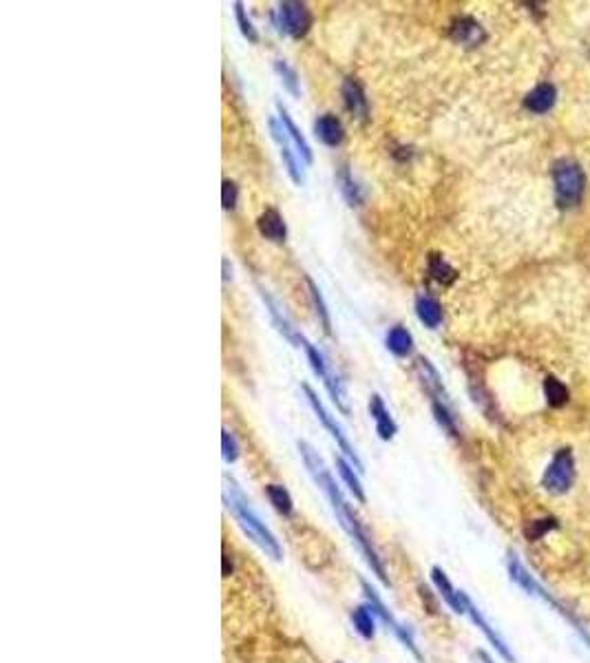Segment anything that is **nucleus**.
Here are the masks:
<instances>
[{
    "mask_svg": "<svg viewBox=\"0 0 590 663\" xmlns=\"http://www.w3.org/2000/svg\"><path fill=\"white\" fill-rule=\"evenodd\" d=\"M339 663H341V661H339Z\"/></svg>",
    "mask_w": 590,
    "mask_h": 663,
    "instance_id": "38",
    "label": "nucleus"
},
{
    "mask_svg": "<svg viewBox=\"0 0 590 663\" xmlns=\"http://www.w3.org/2000/svg\"><path fill=\"white\" fill-rule=\"evenodd\" d=\"M352 624L356 628V633L363 639H374L376 635V624H374V613L370 606H358L352 610Z\"/></svg>",
    "mask_w": 590,
    "mask_h": 663,
    "instance_id": "23",
    "label": "nucleus"
},
{
    "mask_svg": "<svg viewBox=\"0 0 590 663\" xmlns=\"http://www.w3.org/2000/svg\"><path fill=\"white\" fill-rule=\"evenodd\" d=\"M429 272H431V277L442 281V283H449V281H453V277H456V272L447 266V261L442 259L440 255H431L429 257Z\"/></svg>",
    "mask_w": 590,
    "mask_h": 663,
    "instance_id": "30",
    "label": "nucleus"
},
{
    "mask_svg": "<svg viewBox=\"0 0 590 663\" xmlns=\"http://www.w3.org/2000/svg\"><path fill=\"white\" fill-rule=\"evenodd\" d=\"M299 454H301V458H303V462H305V467H308L310 476L314 478V482L319 484L325 496H328V500H330V504H332V511L336 513V518H339L341 526L347 531V535H350V538L358 544V549H361V553H363V557L367 560V564H370V568L374 571V575H376L385 586H389L385 566H383V562H381V557H378L372 540L367 538V533H365V529H363L361 520L356 518V513L350 509V504L345 502L341 489L336 487L332 473H330L328 467H325V462H323V458L319 456V451H316L312 445H308V442L299 440Z\"/></svg>",
    "mask_w": 590,
    "mask_h": 663,
    "instance_id": "1",
    "label": "nucleus"
},
{
    "mask_svg": "<svg viewBox=\"0 0 590 663\" xmlns=\"http://www.w3.org/2000/svg\"><path fill=\"white\" fill-rule=\"evenodd\" d=\"M361 588H363V593H365V599H367V606H370V610H372V613L376 615V617H381V622L389 628V630H392V633L398 637V641H400V644H403L409 652H412V655L418 659V661H423V655H420V650H418V646H416V641H414V635L412 633H409V630L403 626V624H400L398 622V619L392 615V613H389V610H387V606L383 604V599L381 597H378V593L374 591V588L370 586V584H367L365 580H361Z\"/></svg>",
    "mask_w": 590,
    "mask_h": 663,
    "instance_id": "4",
    "label": "nucleus"
},
{
    "mask_svg": "<svg viewBox=\"0 0 590 663\" xmlns=\"http://www.w3.org/2000/svg\"><path fill=\"white\" fill-rule=\"evenodd\" d=\"M230 272H233V270H228V259H224V281H228L230 277H233Z\"/></svg>",
    "mask_w": 590,
    "mask_h": 663,
    "instance_id": "37",
    "label": "nucleus"
},
{
    "mask_svg": "<svg viewBox=\"0 0 590 663\" xmlns=\"http://www.w3.org/2000/svg\"><path fill=\"white\" fill-rule=\"evenodd\" d=\"M336 467H339V473H341V478H343V482L347 484V489H350V493H352V496L358 500V502H361V504H365V491H363V487H361V480H358V476H356V473H354V465H352V462H347L345 458H336Z\"/></svg>",
    "mask_w": 590,
    "mask_h": 663,
    "instance_id": "24",
    "label": "nucleus"
},
{
    "mask_svg": "<svg viewBox=\"0 0 590 663\" xmlns=\"http://www.w3.org/2000/svg\"><path fill=\"white\" fill-rule=\"evenodd\" d=\"M277 111H279V120H281V124H283V129H286L288 138H290V140L294 142V146H297V149H299V153H301V157H303V160L308 162V164H312L314 155H312V149H310V144H308V140L303 138V133L299 131V126L294 124V120L290 118L288 109L283 107L281 102H277Z\"/></svg>",
    "mask_w": 590,
    "mask_h": 663,
    "instance_id": "16",
    "label": "nucleus"
},
{
    "mask_svg": "<svg viewBox=\"0 0 590 663\" xmlns=\"http://www.w3.org/2000/svg\"><path fill=\"white\" fill-rule=\"evenodd\" d=\"M275 71H277V76L281 78L283 87H286L294 98H299L301 96V84H299L297 71H294L286 60H275Z\"/></svg>",
    "mask_w": 590,
    "mask_h": 663,
    "instance_id": "27",
    "label": "nucleus"
},
{
    "mask_svg": "<svg viewBox=\"0 0 590 663\" xmlns=\"http://www.w3.org/2000/svg\"><path fill=\"white\" fill-rule=\"evenodd\" d=\"M279 29L283 34H288L292 38H301L310 31L312 25V14L305 3H297V0H286V3L279 5Z\"/></svg>",
    "mask_w": 590,
    "mask_h": 663,
    "instance_id": "6",
    "label": "nucleus"
},
{
    "mask_svg": "<svg viewBox=\"0 0 590 663\" xmlns=\"http://www.w3.org/2000/svg\"><path fill=\"white\" fill-rule=\"evenodd\" d=\"M266 496L270 500V504L275 507L281 515H292L294 511V502H292V496L288 493L286 487H281V484H268L266 487Z\"/></svg>",
    "mask_w": 590,
    "mask_h": 663,
    "instance_id": "25",
    "label": "nucleus"
},
{
    "mask_svg": "<svg viewBox=\"0 0 590 663\" xmlns=\"http://www.w3.org/2000/svg\"><path fill=\"white\" fill-rule=\"evenodd\" d=\"M237 199H239L237 184L230 180H224V184H221V206H224L226 210H233L237 206Z\"/></svg>",
    "mask_w": 590,
    "mask_h": 663,
    "instance_id": "34",
    "label": "nucleus"
},
{
    "mask_svg": "<svg viewBox=\"0 0 590 663\" xmlns=\"http://www.w3.org/2000/svg\"><path fill=\"white\" fill-rule=\"evenodd\" d=\"M416 314H418V319L431 330H436L442 323V308L434 297H420L416 301Z\"/></svg>",
    "mask_w": 590,
    "mask_h": 663,
    "instance_id": "22",
    "label": "nucleus"
},
{
    "mask_svg": "<svg viewBox=\"0 0 590 663\" xmlns=\"http://www.w3.org/2000/svg\"><path fill=\"white\" fill-rule=\"evenodd\" d=\"M303 392H305V396H308V403H310V407L314 409L316 418L321 420V425H323L325 429H328V434H330V436H332V438L336 440V445H339V449H341L343 454L347 456V460L352 462V465H354V469H356V471H363V462H361V458H358L356 449L352 447V442L347 440V436L343 434L341 425L336 423V420H334V418L330 416V412H328V409L323 407V403L319 401V396H316V392H314V389H312L310 385H305V383H303Z\"/></svg>",
    "mask_w": 590,
    "mask_h": 663,
    "instance_id": "5",
    "label": "nucleus"
},
{
    "mask_svg": "<svg viewBox=\"0 0 590 663\" xmlns=\"http://www.w3.org/2000/svg\"><path fill=\"white\" fill-rule=\"evenodd\" d=\"M224 484H226V487H224V502H226V507L235 513V518L239 520L241 529H244L250 538L255 540L263 551H266V555H270L272 560L279 562L283 557L279 540L270 533L268 526L261 522L259 515L252 511V507H250L246 496H244V491L239 489V484L235 480H230L228 476L224 478Z\"/></svg>",
    "mask_w": 590,
    "mask_h": 663,
    "instance_id": "2",
    "label": "nucleus"
},
{
    "mask_svg": "<svg viewBox=\"0 0 590 663\" xmlns=\"http://www.w3.org/2000/svg\"><path fill=\"white\" fill-rule=\"evenodd\" d=\"M478 657H480V661H482V663H493V659L487 655V652H482V650L478 652Z\"/></svg>",
    "mask_w": 590,
    "mask_h": 663,
    "instance_id": "36",
    "label": "nucleus"
},
{
    "mask_svg": "<svg viewBox=\"0 0 590 663\" xmlns=\"http://www.w3.org/2000/svg\"><path fill=\"white\" fill-rule=\"evenodd\" d=\"M268 126H270L272 140H275V142L279 144L281 160H283V164H286V171H288V175H290V180H292L294 184H297V186H301V184L305 182V175H303L301 166H299V160H297V157H294V155H292V151H290L288 133H286V129H283L281 120L270 118V120H268Z\"/></svg>",
    "mask_w": 590,
    "mask_h": 663,
    "instance_id": "9",
    "label": "nucleus"
},
{
    "mask_svg": "<svg viewBox=\"0 0 590 663\" xmlns=\"http://www.w3.org/2000/svg\"><path fill=\"white\" fill-rule=\"evenodd\" d=\"M544 392H546V398H549V403L553 407H562L566 403V398H568V392H566V387L557 381V378H546V383H544Z\"/></svg>",
    "mask_w": 590,
    "mask_h": 663,
    "instance_id": "29",
    "label": "nucleus"
},
{
    "mask_svg": "<svg viewBox=\"0 0 590 663\" xmlns=\"http://www.w3.org/2000/svg\"><path fill=\"white\" fill-rule=\"evenodd\" d=\"M524 104L533 113H546L555 104V87L553 84H540L526 96Z\"/></svg>",
    "mask_w": 590,
    "mask_h": 663,
    "instance_id": "21",
    "label": "nucleus"
},
{
    "mask_svg": "<svg viewBox=\"0 0 590 663\" xmlns=\"http://www.w3.org/2000/svg\"><path fill=\"white\" fill-rule=\"evenodd\" d=\"M305 283H308L310 297H312V303H314L316 317H319V321H321V325H323V332H325V334H332V319H330L328 305H325V299H323L319 286H316V283H314L310 277H305Z\"/></svg>",
    "mask_w": 590,
    "mask_h": 663,
    "instance_id": "26",
    "label": "nucleus"
},
{
    "mask_svg": "<svg viewBox=\"0 0 590 663\" xmlns=\"http://www.w3.org/2000/svg\"><path fill=\"white\" fill-rule=\"evenodd\" d=\"M257 228H259V233L270 239V241H275V244H283L288 237V226H286V219L281 217V213L277 208H266L263 213L259 215L257 219Z\"/></svg>",
    "mask_w": 590,
    "mask_h": 663,
    "instance_id": "11",
    "label": "nucleus"
},
{
    "mask_svg": "<svg viewBox=\"0 0 590 663\" xmlns=\"http://www.w3.org/2000/svg\"><path fill=\"white\" fill-rule=\"evenodd\" d=\"M451 38L456 42H460V45L473 47L484 38V34H482V27L473 18H460L451 27Z\"/></svg>",
    "mask_w": 590,
    "mask_h": 663,
    "instance_id": "20",
    "label": "nucleus"
},
{
    "mask_svg": "<svg viewBox=\"0 0 590 663\" xmlns=\"http://www.w3.org/2000/svg\"><path fill=\"white\" fill-rule=\"evenodd\" d=\"M341 93H343V102H345L347 111H350L354 118L365 120L367 113H370V104H367V98H365V91L361 87V82H358L356 78H345Z\"/></svg>",
    "mask_w": 590,
    "mask_h": 663,
    "instance_id": "12",
    "label": "nucleus"
},
{
    "mask_svg": "<svg viewBox=\"0 0 590 663\" xmlns=\"http://www.w3.org/2000/svg\"><path fill=\"white\" fill-rule=\"evenodd\" d=\"M221 451H224V460L226 462H235L239 458V442L235 434L230 429L221 431Z\"/></svg>",
    "mask_w": 590,
    "mask_h": 663,
    "instance_id": "32",
    "label": "nucleus"
},
{
    "mask_svg": "<svg viewBox=\"0 0 590 663\" xmlns=\"http://www.w3.org/2000/svg\"><path fill=\"white\" fill-rule=\"evenodd\" d=\"M235 18H237V25H239V29H241V34H244L250 42H257V40H259V34H257L255 25H252V20L246 16L244 3H235Z\"/></svg>",
    "mask_w": 590,
    "mask_h": 663,
    "instance_id": "31",
    "label": "nucleus"
},
{
    "mask_svg": "<svg viewBox=\"0 0 590 663\" xmlns=\"http://www.w3.org/2000/svg\"><path fill=\"white\" fill-rule=\"evenodd\" d=\"M303 350L305 354H308V361H310V367H312V372L319 376V378H325V374L330 372V367H328V361H325V356L316 350V347L310 343V341H303Z\"/></svg>",
    "mask_w": 590,
    "mask_h": 663,
    "instance_id": "28",
    "label": "nucleus"
},
{
    "mask_svg": "<svg viewBox=\"0 0 590 663\" xmlns=\"http://www.w3.org/2000/svg\"><path fill=\"white\" fill-rule=\"evenodd\" d=\"M509 573H511V577H513V582H518V584H520V586L524 588V591H529L531 595H537V597L546 599V602H549L551 606H555L557 610H560L562 615H566V619H568V622H573V624H575V630H577V633L582 635V637H584V639L588 641V644H590V637H588V633H586V630H584L582 626H579V624L575 622V619H573L571 615L566 613V610H562V606L557 604L555 599H553V597H551L549 593H546V591H544V588H542L540 584H537V582L533 580V577L529 575V571H526V568L522 566V562H520L518 557H515L513 553L509 555Z\"/></svg>",
    "mask_w": 590,
    "mask_h": 663,
    "instance_id": "8",
    "label": "nucleus"
},
{
    "mask_svg": "<svg viewBox=\"0 0 590 663\" xmlns=\"http://www.w3.org/2000/svg\"><path fill=\"white\" fill-rule=\"evenodd\" d=\"M259 292H261V299H263V303H266V308H268V312H270V319H272V323H275V328H277L283 336H286V339H288L294 347H301L305 339H303V336H301L297 330L292 328V323H290L286 317H283V312H281V308L277 305V301L272 299L263 288H259Z\"/></svg>",
    "mask_w": 590,
    "mask_h": 663,
    "instance_id": "15",
    "label": "nucleus"
},
{
    "mask_svg": "<svg viewBox=\"0 0 590 663\" xmlns=\"http://www.w3.org/2000/svg\"><path fill=\"white\" fill-rule=\"evenodd\" d=\"M336 182H339V191L343 195V199L350 206H361L363 204V188L358 186V182L354 180V175L350 171V166L343 164L339 168V173H336Z\"/></svg>",
    "mask_w": 590,
    "mask_h": 663,
    "instance_id": "18",
    "label": "nucleus"
},
{
    "mask_svg": "<svg viewBox=\"0 0 590 663\" xmlns=\"http://www.w3.org/2000/svg\"><path fill=\"white\" fill-rule=\"evenodd\" d=\"M551 529H555V520H537L526 529V535H529L531 540H540L542 535Z\"/></svg>",
    "mask_w": 590,
    "mask_h": 663,
    "instance_id": "35",
    "label": "nucleus"
},
{
    "mask_svg": "<svg viewBox=\"0 0 590 663\" xmlns=\"http://www.w3.org/2000/svg\"><path fill=\"white\" fill-rule=\"evenodd\" d=\"M431 580H434V584H436V588L440 591L442 599H445V602L449 604V608L453 610V613H465V602H462V593L456 591V588L451 586L449 577L445 575V571H442V568H438V566L431 568Z\"/></svg>",
    "mask_w": 590,
    "mask_h": 663,
    "instance_id": "17",
    "label": "nucleus"
},
{
    "mask_svg": "<svg viewBox=\"0 0 590 663\" xmlns=\"http://www.w3.org/2000/svg\"><path fill=\"white\" fill-rule=\"evenodd\" d=\"M462 602H465V613H467V615L471 617V622L476 624V626H478V628L482 630L484 635H487V639H489L491 644H493V648L498 650V652H500V655H502L504 659H507L509 663H513L515 659H513V655H511L509 646L504 644V639H502V637H500L498 633H495V630H493L491 626H489V622H487V619H484V617L480 615V610L476 608V604H473V602H471V599H469V597H467L465 593H462Z\"/></svg>",
    "mask_w": 590,
    "mask_h": 663,
    "instance_id": "10",
    "label": "nucleus"
},
{
    "mask_svg": "<svg viewBox=\"0 0 590 663\" xmlns=\"http://www.w3.org/2000/svg\"><path fill=\"white\" fill-rule=\"evenodd\" d=\"M573 476H575L573 454H571V449H562V451H557V456L553 458L551 467L546 469L542 484L551 493H564L568 487H571Z\"/></svg>",
    "mask_w": 590,
    "mask_h": 663,
    "instance_id": "7",
    "label": "nucleus"
},
{
    "mask_svg": "<svg viewBox=\"0 0 590 663\" xmlns=\"http://www.w3.org/2000/svg\"><path fill=\"white\" fill-rule=\"evenodd\" d=\"M385 343H387V350L394 356H398V359H405V356H409L414 350V336L407 328H403V325H394V328L387 332Z\"/></svg>",
    "mask_w": 590,
    "mask_h": 663,
    "instance_id": "19",
    "label": "nucleus"
},
{
    "mask_svg": "<svg viewBox=\"0 0 590 663\" xmlns=\"http://www.w3.org/2000/svg\"><path fill=\"white\" fill-rule=\"evenodd\" d=\"M431 407H434V414H436V420L440 423V427H442V429H447L451 436H458L456 423H453V416H451V412L447 409V405H445V403L434 401V403H431Z\"/></svg>",
    "mask_w": 590,
    "mask_h": 663,
    "instance_id": "33",
    "label": "nucleus"
},
{
    "mask_svg": "<svg viewBox=\"0 0 590 663\" xmlns=\"http://www.w3.org/2000/svg\"><path fill=\"white\" fill-rule=\"evenodd\" d=\"M370 416L374 418L376 423V434L381 440H392L398 431V425L394 423L392 414L387 412V407L383 403L381 394H372L370 396Z\"/></svg>",
    "mask_w": 590,
    "mask_h": 663,
    "instance_id": "14",
    "label": "nucleus"
},
{
    "mask_svg": "<svg viewBox=\"0 0 590 663\" xmlns=\"http://www.w3.org/2000/svg\"><path fill=\"white\" fill-rule=\"evenodd\" d=\"M553 177H555V193L557 202L562 208L575 206L579 197L584 193V171L582 166L573 160H560L553 166Z\"/></svg>",
    "mask_w": 590,
    "mask_h": 663,
    "instance_id": "3",
    "label": "nucleus"
},
{
    "mask_svg": "<svg viewBox=\"0 0 590 663\" xmlns=\"http://www.w3.org/2000/svg\"><path fill=\"white\" fill-rule=\"evenodd\" d=\"M314 135H316V140L323 142L325 146H332V149H336V146L343 142L345 131H343L341 120L336 118V115L325 113V115H321V118H316Z\"/></svg>",
    "mask_w": 590,
    "mask_h": 663,
    "instance_id": "13",
    "label": "nucleus"
}]
</instances>
